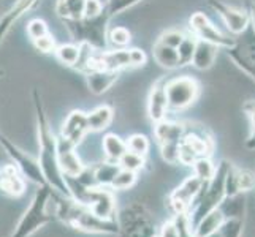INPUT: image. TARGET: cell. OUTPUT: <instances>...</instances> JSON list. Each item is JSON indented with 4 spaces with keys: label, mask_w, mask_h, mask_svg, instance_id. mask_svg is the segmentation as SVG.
<instances>
[{
    "label": "cell",
    "mask_w": 255,
    "mask_h": 237,
    "mask_svg": "<svg viewBox=\"0 0 255 237\" xmlns=\"http://www.w3.org/2000/svg\"><path fill=\"white\" fill-rule=\"evenodd\" d=\"M224 51L227 57L255 82V29L252 25L241 35H236L233 45Z\"/></svg>",
    "instance_id": "8992f818"
},
{
    "label": "cell",
    "mask_w": 255,
    "mask_h": 237,
    "mask_svg": "<svg viewBox=\"0 0 255 237\" xmlns=\"http://www.w3.org/2000/svg\"><path fill=\"white\" fill-rule=\"evenodd\" d=\"M147 56L143 49L138 48H114L107 51H94L89 62L86 65L84 75L92 70H113V72H124L128 68L144 67Z\"/></svg>",
    "instance_id": "277c9868"
},
{
    "label": "cell",
    "mask_w": 255,
    "mask_h": 237,
    "mask_svg": "<svg viewBox=\"0 0 255 237\" xmlns=\"http://www.w3.org/2000/svg\"><path fill=\"white\" fill-rule=\"evenodd\" d=\"M56 57L59 59L60 64H64L67 67L75 68L78 64V59H80V45L78 43H67V45H60L56 48Z\"/></svg>",
    "instance_id": "4316f807"
},
{
    "label": "cell",
    "mask_w": 255,
    "mask_h": 237,
    "mask_svg": "<svg viewBox=\"0 0 255 237\" xmlns=\"http://www.w3.org/2000/svg\"><path fill=\"white\" fill-rule=\"evenodd\" d=\"M152 57L162 68H166V70L181 68L179 67L178 49L165 46V45H162L160 41H155V45L152 46Z\"/></svg>",
    "instance_id": "cb8c5ba5"
},
{
    "label": "cell",
    "mask_w": 255,
    "mask_h": 237,
    "mask_svg": "<svg viewBox=\"0 0 255 237\" xmlns=\"http://www.w3.org/2000/svg\"><path fill=\"white\" fill-rule=\"evenodd\" d=\"M105 6H107V3L102 2V0H86L84 17L86 19H92V17L100 16L105 11Z\"/></svg>",
    "instance_id": "ab89813d"
},
{
    "label": "cell",
    "mask_w": 255,
    "mask_h": 237,
    "mask_svg": "<svg viewBox=\"0 0 255 237\" xmlns=\"http://www.w3.org/2000/svg\"><path fill=\"white\" fill-rule=\"evenodd\" d=\"M165 87L170 109L173 111H184L190 108L198 100L201 92L200 82L192 76H176L168 79Z\"/></svg>",
    "instance_id": "52a82bcc"
},
{
    "label": "cell",
    "mask_w": 255,
    "mask_h": 237,
    "mask_svg": "<svg viewBox=\"0 0 255 237\" xmlns=\"http://www.w3.org/2000/svg\"><path fill=\"white\" fill-rule=\"evenodd\" d=\"M52 195H54V188H51L49 185L38 187L29 209L24 212V215L21 217L19 223L16 225L14 231L10 237H30L40 228H43L52 220H56L54 201H52V209L49 207Z\"/></svg>",
    "instance_id": "7a4b0ae2"
},
{
    "label": "cell",
    "mask_w": 255,
    "mask_h": 237,
    "mask_svg": "<svg viewBox=\"0 0 255 237\" xmlns=\"http://www.w3.org/2000/svg\"><path fill=\"white\" fill-rule=\"evenodd\" d=\"M114 119V109L110 104H102L97 106L91 112H87V124H89L91 133H97V131L107 130Z\"/></svg>",
    "instance_id": "7402d4cb"
},
{
    "label": "cell",
    "mask_w": 255,
    "mask_h": 237,
    "mask_svg": "<svg viewBox=\"0 0 255 237\" xmlns=\"http://www.w3.org/2000/svg\"><path fill=\"white\" fill-rule=\"evenodd\" d=\"M127 149L130 152H135L138 155H143V157H147L149 151H151V141H149V138L143 133H133L130 135L127 139Z\"/></svg>",
    "instance_id": "f546056e"
},
{
    "label": "cell",
    "mask_w": 255,
    "mask_h": 237,
    "mask_svg": "<svg viewBox=\"0 0 255 237\" xmlns=\"http://www.w3.org/2000/svg\"><path fill=\"white\" fill-rule=\"evenodd\" d=\"M102 149L105 160L111 163H119V160L128 151L126 139H122L116 133H107L102 139Z\"/></svg>",
    "instance_id": "d6986e66"
},
{
    "label": "cell",
    "mask_w": 255,
    "mask_h": 237,
    "mask_svg": "<svg viewBox=\"0 0 255 237\" xmlns=\"http://www.w3.org/2000/svg\"><path fill=\"white\" fill-rule=\"evenodd\" d=\"M166 81L165 79H159L154 85L151 87L147 95V117L152 124L168 119V111H170V104H168V96H166Z\"/></svg>",
    "instance_id": "4fadbf2b"
},
{
    "label": "cell",
    "mask_w": 255,
    "mask_h": 237,
    "mask_svg": "<svg viewBox=\"0 0 255 237\" xmlns=\"http://www.w3.org/2000/svg\"><path fill=\"white\" fill-rule=\"evenodd\" d=\"M197 48V38L189 32L186 35V38L182 40V43L178 48V57H179V67H187L192 65L193 54H195Z\"/></svg>",
    "instance_id": "f1b7e54d"
},
{
    "label": "cell",
    "mask_w": 255,
    "mask_h": 237,
    "mask_svg": "<svg viewBox=\"0 0 255 237\" xmlns=\"http://www.w3.org/2000/svg\"><path fill=\"white\" fill-rule=\"evenodd\" d=\"M236 183L240 193H249L255 188V172L236 166Z\"/></svg>",
    "instance_id": "836d02e7"
},
{
    "label": "cell",
    "mask_w": 255,
    "mask_h": 237,
    "mask_svg": "<svg viewBox=\"0 0 255 237\" xmlns=\"http://www.w3.org/2000/svg\"><path fill=\"white\" fill-rule=\"evenodd\" d=\"M27 33H29L30 40L35 41V40H38V38L46 37V35L49 33V30H48V25H46L45 21H41V19H32L27 24Z\"/></svg>",
    "instance_id": "74e56055"
},
{
    "label": "cell",
    "mask_w": 255,
    "mask_h": 237,
    "mask_svg": "<svg viewBox=\"0 0 255 237\" xmlns=\"http://www.w3.org/2000/svg\"><path fill=\"white\" fill-rule=\"evenodd\" d=\"M179 144L181 143H166L160 144V157L166 164H179Z\"/></svg>",
    "instance_id": "d590c367"
},
{
    "label": "cell",
    "mask_w": 255,
    "mask_h": 237,
    "mask_svg": "<svg viewBox=\"0 0 255 237\" xmlns=\"http://www.w3.org/2000/svg\"><path fill=\"white\" fill-rule=\"evenodd\" d=\"M219 51H221V48L213 45V43L197 40V48H195V54H193L192 67L200 70V72H206V70H209L214 65Z\"/></svg>",
    "instance_id": "ac0fdd59"
},
{
    "label": "cell",
    "mask_w": 255,
    "mask_h": 237,
    "mask_svg": "<svg viewBox=\"0 0 255 237\" xmlns=\"http://www.w3.org/2000/svg\"><path fill=\"white\" fill-rule=\"evenodd\" d=\"M217 172V164L213 161V157H201L192 164V174L197 175L201 182H209Z\"/></svg>",
    "instance_id": "484cf974"
},
{
    "label": "cell",
    "mask_w": 255,
    "mask_h": 237,
    "mask_svg": "<svg viewBox=\"0 0 255 237\" xmlns=\"http://www.w3.org/2000/svg\"><path fill=\"white\" fill-rule=\"evenodd\" d=\"M243 109L246 116L249 117V135L244 141V147L248 151H255V101H248Z\"/></svg>",
    "instance_id": "d6a6232c"
},
{
    "label": "cell",
    "mask_w": 255,
    "mask_h": 237,
    "mask_svg": "<svg viewBox=\"0 0 255 237\" xmlns=\"http://www.w3.org/2000/svg\"><path fill=\"white\" fill-rule=\"evenodd\" d=\"M0 190L13 198L24 195L25 179L16 164H5L0 168Z\"/></svg>",
    "instance_id": "9a60e30c"
},
{
    "label": "cell",
    "mask_w": 255,
    "mask_h": 237,
    "mask_svg": "<svg viewBox=\"0 0 255 237\" xmlns=\"http://www.w3.org/2000/svg\"><path fill=\"white\" fill-rule=\"evenodd\" d=\"M32 95H33L35 112H37V122H38V143H40L38 163L41 166V171L45 174V179L51 188H54L64 196L73 198L70 183L65 175L62 174V171H60L59 158H57V138L51 131L46 112L40 98V93L35 89Z\"/></svg>",
    "instance_id": "6da1fadb"
},
{
    "label": "cell",
    "mask_w": 255,
    "mask_h": 237,
    "mask_svg": "<svg viewBox=\"0 0 255 237\" xmlns=\"http://www.w3.org/2000/svg\"><path fill=\"white\" fill-rule=\"evenodd\" d=\"M173 218H174L176 226H178L179 237H197L195 233H193V228L190 225V220L187 215H176Z\"/></svg>",
    "instance_id": "f35d334b"
},
{
    "label": "cell",
    "mask_w": 255,
    "mask_h": 237,
    "mask_svg": "<svg viewBox=\"0 0 255 237\" xmlns=\"http://www.w3.org/2000/svg\"><path fill=\"white\" fill-rule=\"evenodd\" d=\"M189 32L197 40H203V41H208V43H213V45L219 46L221 49L230 48L235 43V37L225 35L221 29H217L216 25L211 22L209 17L205 13H201V11H195L190 16Z\"/></svg>",
    "instance_id": "9c48e42d"
},
{
    "label": "cell",
    "mask_w": 255,
    "mask_h": 237,
    "mask_svg": "<svg viewBox=\"0 0 255 237\" xmlns=\"http://www.w3.org/2000/svg\"><path fill=\"white\" fill-rule=\"evenodd\" d=\"M111 21L110 14L105 10L100 16L92 17V19H83L80 21H67V27L72 33L75 43H87L97 51H107L108 49V24Z\"/></svg>",
    "instance_id": "5b68a950"
},
{
    "label": "cell",
    "mask_w": 255,
    "mask_h": 237,
    "mask_svg": "<svg viewBox=\"0 0 255 237\" xmlns=\"http://www.w3.org/2000/svg\"><path fill=\"white\" fill-rule=\"evenodd\" d=\"M76 146L68 143L65 138L59 136L57 138V158H59V166L60 171L67 179H76L84 169L86 164L76 154Z\"/></svg>",
    "instance_id": "7c38bea8"
},
{
    "label": "cell",
    "mask_w": 255,
    "mask_h": 237,
    "mask_svg": "<svg viewBox=\"0 0 255 237\" xmlns=\"http://www.w3.org/2000/svg\"><path fill=\"white\" fill-rule=\"evenodd\" d=\"M222 210L225 218H241L246 220V214H248V196L246 193H238V195L227 196L222 204L219 206Z\"/></svg>",
    "instance_id": "44dd1931"
},
{
    "label": "cell",
    "mask_w": 255,
    "mask_h": 237,
    "mask_svg": "<svg viewBox=\"0 0 255 237\" xmlns=\"http://www.w3.org/2000/svg\"><path fill=\"white\" fill-rule=\"evenodd\" d=\"M227 220L225 215L222 214L221 209H214L213 212H209L206 217H203L201 220L193 226V233H195L197 237H209L216 234L221 226L224 225V222Z\"/></svg>",
    "instance_id": "ffe728a7"
},
{
    "label": "cell",
    "mask_w": 255,
    "mask_h": 237,
    "mask_svg": "<svg viewBox=\"0 0 255 237\" xmlns=\"http://www.w3.org/2000/svg\"><path fill=\"white\" fill-rule=\"evenodd\" d=\"M186 35H187V33H184V32L179 30V29H168V30H165V32L160 35L159 40H157V41H160L162 45H165V46H170V48L178 49L179 45L182 43V40L186 38Z\"/></svg>",
    "instance_id": "8d00e7d4"
},
{
    "label": "cell",
    "mask_w": 255,
    "mask_h": 237,
    "mask_svg": "<svg viewBox=\"0 0 255 237\" xmlns=\"http://www.w3.org/2000/svg\"><path fill=\"white\" fill-rule=\"evenodd\" d=\"M92 169H94L95 185L111 188V182L114 180V177H116V174L121 169V166H119V163H111V161L105 160L99 164L92 166Z\"/></svg>",
    "instance_id": "d4e9b609"
},
{
    "label": "cell",
    "mask_w": 255,
    "mask_h": 237,
    "mask_svg": "<svg viewBox=\"0 0 255 237\" xmlns=\"http://www.w3.org/2000/svg\"><path fill=\"white\" fill-rule=\"evenodd\" d=\"M119 166H121L122 169H128V171H133V172H139V171H143L144 166H146V157L127 151L124 154V157H122L121 160H119Z\"/></svg>",
    "instance_id": "4dcf8cb0"
},
{
    "label": "cell",
    "mask_w": 255,
    "mask_h": 237,
    "mask_svg": "<svg viewBox=\"0 0 255 237\" xmlns=\"http://www.w3.org/2000/svg\"><path fill=\"white\" fill-rule=\"evenodd\" d=\"M248 11H249V16H251V25L255 29V3H249Z\"/></svg>",
    "instance_id": "7bdbcfd3"
},
{
    "label": "cell",
    "mask_w": 255,
    "mask_h": 237,
    "mask_svg": "<svg viewBox=\"0 0 255 237\" xmlns=\"http://www.w3.org/2000/svg\"><path fill=\"white\" fill-rule=\"evenodd\" d=\"M187 131V124L184 122H174L170 119H165L154 124V138L157 144L166 143H181Z\"/></svg>",
    "instance_id": "2e32d148"
},
{
    "label": "cell",
    "mask_w": 255,
    "mask_h": 237,
    "mask_svg": "<svg viewBox=\"0 0 255 237\" xmlns=\"http://www.w3.org/2000/svg\"><path fill=\"white\" fill-rule=\"evenodd\" d=\"M86 0H57L56 13L62 17L64 22L67 21H80L84 17Z\"/></svg>",
    "instance_id": "603a6c76"
},
{
    "label": "cell",
    "mask_w": 255,
    "mask_h": 237,
    "mask_svg": "<svg viewBox=\"0 0 255 237\" xmlns=\"http://www.w3.org/2000/svg\"><path fill=\"white\" fill-rule=\"evenodd\" d=\"M84 76L89 90L94 95H103L118 82L121 73L113 72V70H92V72H87Z\"/></svg>",
    "instance_id": "e0dca14e"
},
{
    "label": "cell",
    "mask_w": 255,
    "mask_h": 237,
    "mask_svg": "<svg viewBox=\"0 0 255 237\" xmlns=\"http://www.w3.org/2000/svg\"><path fill=\"white\" fill-rule=\"evenodd\" d=\"M0 144L5 147V151L8 152V155L11 157V160L14 161L17 169L22 172V175L25 179L33 182V183H37L38 187L48 185L38 160H35V158H32L25 152H22L19 147H16L11 141H8V138H5L3 135H0Z\"/></svg>",
    "instance_id": "30bf717a"
},
{
    "label": "cell",
    "mask_w": 255,
    "mask_h": 237,
    "mask_svg": "<svg viewBox=\"0 0 255 237\" xmlns=\"http://www.w3.org/2000/svg\"><path fill=\"white\" fill-rule=\"evenodd\" d=\"M33 45H35V48H37L38 51H41V52H52V51H56V43H54V38L51 37V33H48L46 37H43V38L35 40Z\"/></svg>",
    "instance_id": "b9f144b4"
},
{
    "label": "cell",
    "mask_w": 255,
    "mask_h": 237,
    "mask_svg": "<svg viewBox=\"0 0 255 237\" xmlns=\"http://www.w3.org/2000/svg\"><path fill=\"white\" fill-rule=\"evenodd\" d=\"M136 182H138V172L121 168L114 180L111 182V188L114 191H128L136 185Z\"/></svg>",
    "instance_id": "83f0119b"
},
{
    "label": "cell",
    "mask_w": 255,
    "mask_h": 237,
    "mask_svg": "<svg viewBox=\"0 0 255 237\" xmlns=\"http://www.w3.org/2000/svg\"><path fill=\"white\" fill-rule=\"evenodd\" d=\"M102 2H105V3H108V0H102Z\"/></svg>",
    "instance_id": "ee69618b"
},
{
    "label": "cell",
    "mask_w": 255,
    "mask_h": 237,
    "mask_svg": "<svg viewBox=\"0 0 255 237\" xmlns=\"http://www.w3.org/2000/svg\"><path fill=\"white\" fill-rule=\"evenodd\" d=\"M206 2L219 16H221V19L227 25V29L230 30L232 37L241 35L251 25V16L248 10L224 3L222 0H206Z\"/></svg>",
    "instance_id": "8fae6325"
},
{
    "label": "cell",
    "mask_w": 255,
    "mask_h": 237,
    "mask_svg": "<svg viewBox=\"0 0 255 237\" xmlns=\"http://www.w3.org/2000/svg\"><path fill=\"white\" fill-rule=\"evenodd\" d=\"M157 237H179L178 226L174 223V218H168V220H165L159 226V230H157Z\"/></svg>",
    "instance_id": "60d3db41"
},
{
    "label": "cell",
    "mask_w": 255,
    "mask_h": 237,
    "mask_svg": "<svg viewBox=\"0 0 255 237\" xmlns=\"http://www.w3.org/2000/svg\"><path fill=\"white\" fill-rule=\"evenodd\" d=\"M118 237H157L155 215L141 201H131L118 210Z\"/></svg>",
    "instance_id": "3957f363"
},
{
    "label": "cell",
    "mask_w": 255,
    "mask_h": 237,
    "mask_svg": "<svg viewBox=\"0 0 255 237\" xmlns=\"http://www.w3.org/2000/svg\"><path fill=\"white\" fill-rule=\"evenodd\" d=\"M108 41L113 48H127L131 41V33L128 29L118 25V27H113L108 32Z\"/></svg>",
    "instance_id": "1f68e13d"
},
{
    "label": "cell",
    "mask_w": 255,
    "mask_h": 237,
    "mask_svg": "<svg viewBox=\"0 0 255 237\" xmlns=\"http://www.w3.org/2000/svg\"><path fill=\"white\" fill-rule=\"evenodd\" d=\"M78 203L84 204L94 215L100 218H107V220H114L119 210L114 190L110 187L95 185L86 188Z\"/></svg>",
    "instance_id": "ba28073f"
},
{
    "label": "cell",
    "mask_w": 255,
    "mask_h": 237,
    "mask_svg": "<svg viewBox=\"0 0 255 237\" xmlns=\"http://www.w3.org/2000/svg\"><path fill=\"white\" fill-rule=\"evenodd\" d=\"M139 2H143V0H108L107 6H105V10L110 14V17H116L118 14L127 11L128 8L138 5Z\"/></svg>",
    "instance_id": "e575fe53"
},
{
    "label": "cell",
    "mask_w": 255,
    "mask_h": 237,
    "mask_svg": "<svg viewBox=\"0 0 255 237\" xmlns=\"http://www.w3.org/2000/svg\"><path fill=\"white\" fill-rule=\"evenodd\" d=\"M87 133H91L89 124H87V112L81 109H75L70 112L62 124V128H60V136L65 138L73 146L80 144Z\"/></svg>",
    "instance_id": "5bb4252c"
}]
</instances>
